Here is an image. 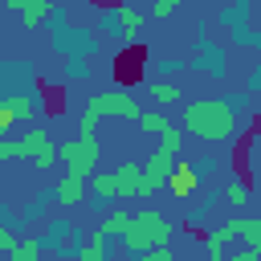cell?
Segmentation results:
<instances>
[{"label":"cell","mask_w":261,"mask_h":261,"mask_svg":"<svg viewBox=\"0 0 261 261\" xmlns=\"http://www.w3.org/2000/svg\"><path fill=\"white\" fill-rule=\"evenodd\" d=\"M184 126L204 143H220V139H228L237 130V114L220 98H196V102L184 106Z\"/></svg>","instance_id":"1"},{"label":"cell","mask_w":261,"mask_h":261,"mask_svg":"<svg viewBox=\"0 0 261 261\" xmlns=\"http://www.w3.org/2000/svg\"><path fill=\"white\" fill-rule=\"evenodd\" d=\"M163 143L151 151V159L139 167V196H151L155 188H163L167 184V171H171V163H175V155H179V143H184V130L175 126V122H167L163 130Z\"/></svg>","instance_id":"2"},{"label":"cell","mask_w":261,"mask_h":261,"mask_svg":"<svg viewBox=\"0 0 261 261\" xmlns=\"http://www.w3.org/2000/svg\"><path fill=\"white\" fill-rule=\"evenodd\" d=\"M171 220L163 216V212H155V208H143V212H135L130 220H126V228H122V245H126V253H147V249H155V245H167L171 241Z\"/></svg>","instance_id":"3"},{"label":"cell","mask_w":261,"mask_h":261,"mask_svg":"<svg viewBox=\"0 0 261 261\" xmlns=\"http://www.w3.org/2000/svg\"><path fill=\"white\" fill-rule=\"evenodd\" d=\"M139 110H143V106H139L130 94H122V90L94 94V98L86 102V110H82L77 135H94V122H98V118H126V122H135V118H139Z\"/></svg>","instance_id":"4"},{"label":"cell","mask_w":261,"mask_h":261,"mask_svg":"<svg viewBox=\"0 0 261 261\" xmlns=\"http://www.w3.org/2000/svg\"><path fill=\"white\" fill-rule=\"evenodd\" d=\"M4 159H33V167H53L57 159V147L49 143L45 130H29L24 139H0V163Z\"/></svg>","instance_id":"5"},{"label":"cell","mask_w":261,"mask_h":261,"mask_svg":"<svg viewBox=\"0 0 261 261\" xmlns=\"http://www.w3.org/2000/svg\"><path fill=\"white\" fill-rule=\"evenodd\" d=\"M57 159L65 163V175L86 179V175L98 167V143H94V135H77L73 143H61V147H57Z\"/></svg>","instance_id":"6"},{"label":"cell","mask_w":261,"mask_h":261,"mask_svg":"<svg viewBox=\"0 0 261 261\" xmlns=\"http://www.w3.org/2000/svg\"><path fill=\"white\" fill-rule=\"evenodd\" d=\"M12 12H20V24L24 29H37L49 12H53V0H4Z\"/></svg>","instance_id":"7"},{"label":"cell","mask_w":261,"mask_h":261,"mask_svg":"<svg viewBox=\"0 0 261 261\" xmlns=\"http://www.w3.org/2000/svg\"><path fill=\"white\" fill-rule=\"evenodd\" d=\"M196 184H200V171H196L192 163H171V171H167V188H171V196H192Z\"/></svg>","instance_id":"8"},{"label":"cell","mask_w":261,"mask_h":261,"mask_svg":"<svg viewBox=\"0 0 261 261\" xmlns=\"http://www.w3.org/2000/svg\"><path fill=\"white\" fill-rule=\"evenodd\" d=\"M53 200H57L61 208H77V204L86 200V179H77V175H61L57 188H53Z\"/></svg>","instance_id":"9"},{"label":"cell","mask_w":261,"mask_h":261,"mask_svg":"<svg viewBox=\"0 0 261 261\" xmlns=\"http://www.w3.org/2000/svg\"><path fill=\"white\" fill-rule=\"evenodd\" d=\"M232 237H241L249 249H261V220L257 216H232Z\"/></svg>","instance_id":"10"},{"label":"cell","mask_w":261,"mask_h":261,"mask_svg":"<svg viewBox=\"0 0 261 261\" xmlns=\"http://www.w3.org/2000/svg\"><path fill=\"white\" fill-rule=\"evenodd\" d=\"M110 175H114L118 196H139V163H118V171H110Z\"/></svg>","instance_id":"11"},{"label":"cell","mask_w":261,"mask_h":261,"mask_svg":"<svg viewBox=\"0 0 261 261\" xmlns=\"http://www.w3.org/2000/svg\"><path fill=\"white\" fill-rule=\"evenodd\" d=\"M126 220H130V212L126 208H110L106 216H102V224H98V232L110 241V237H122V228H126Z\"/></svg>","instance_id":"12"},{"label":"cell","mask_w":261,"mask_h":261,"mask_svg":"<svg viewBox=\"0 0 261 261\" xmlns=\"http://www.w3.org/2000/svg\"><path fill=\"white\" fill-rule=\"evenodd\" d=\"M86 179H90V188H94V196H98V200H118L114 175H106V171H98V167H94V171H90Z\"/></svg>","instance_id":"13"},{"label":"cell","mask_w":261,"mask_h":261,"mask_svg":"<svg viewBox=\"0 0 261 261\" xmlns=\"http://www.w3.org/2000/svg\"><path fill=\"white\" fill-rule=\"evenodd\" d=\"M37 257H41V241L37 237H24V241L8 245V261H37Z\"/></svg>","instance_id":"14"},{"label":"cell","mask_w":261,"mask_h":261,"mask_svg":"<svg viewBox=\"0 0 261 261\" xmlns=\"http://www.w3.org/2000/svg\"><path fill=\"white\" fill-rule=\"evenodd\" d=\"M114 20H118V33H122V37H135V33L143 29V12H135V8H118Z\"/></svg>","instance_id":"15"},{"label":"cell","mask_w":261,"mask_h":261,"mask_svg":"<svg viewBox=\"0 0 261 261\" xmlns=\"http://www.w3.org/2000/svg\"><path fill=\"white\" fill-rule=\"evenodd\" d=\"M151 98H155L159 106H171V102H179L184 94H179L175 82H151Z\"/></svg>","instance_id":"16"},{"label":"cell","mask_w":261,"mask_h":261,"mask_svg":"<svg viewBox=\"0 0 261 261\" xmlns=\"http://www.w3.org/2000/svg\"><path fill=\"white\" fill-rule=\"evenodd\" d=\"M224 196H228V204H232V208H245V204L253 200V184H245V179H232Z\"/></svg>","instance_id":"17"},{"label":"cell","mask_w":261,"mask_h":261,"mask_svg":"<svg viewBox=\"0 0 261 261\" xmlns=\"http://www.w3.org/2000/svg\"><path fill=\"white\" fill-rule=\"evenodd\" d=\"M135 122H139L143 130H151V135H159V130H163V126H167L171 118H167V114H159V110H139V118H135Z\"/></svg>","instance_id":"18"},{"label":"cell","mask_w":261,"mask_h":261,"mask_svg":"<svg viewBox=\"0 0 261 261\" xmlns=\"http://www.w3.org/2000/svg\"><path fill=\"white\" fill-rule=\"evenodd\" d=\"M49 228H53V241H57V249H61V253L77 245V237H73V224H65V220H53Z\"/></svg>","instance_id":"19"},{"label":"cell","mask_w":261,"mask_h":261,"mask_svg":"<svg viewBox=\"0 0 261 261\" xmlns=\"http://www.w3.org/2000/svg\"><path fill=\"white\" fill-rule=\"evenodd\" d=\"M82 261H106V237L94 232L86 245H82Z\"/></svg>","instance_id":"20"},{"label":"cell","mask_w":261,"mask_h":261,"mask_svg":"<svg viewBox=\"0 0 261 261\" xmlns=\"http://www.w3.org/2000/svg\"><path fill=\"white\" fill-rule=\"evenodd\" d=\"M139 261H175V253H171L167 245H155V249H147V253H139Z\"/></svg>","instance_id":"21"},{"label":"cell","mask_w":261,"mask_h":261,"mask_svg":"<svg viewBox=\"0 0 261 261\" xmlns=\"http://www.w3.org/2000/svg\"><path fill=\"white\" fill-rule=\"evenodd\" d=\"M179 4H184V0H155V4H151V16H155V20H163V16H171Z\"/></svg>","instance_id":"22"},{"label":"cell","mask_w":261,"mask_h":261,"mask_svg":"<svg viewBox=\"0 0 261 261\" xmlns=\"http://www.w3.org/2000/svg\"><path fill=\"white\" fill-rule=\"evenodd\" d=\"M12 122H16V110H12L8 102H0V139L12 130Z\"/></svg>","instance_id":"23"},{"label":"cell","mask_w":261,"mask_h":261,"mask_svg":"<svg viewBox=\"0 0 261 261\" xmlns=\"http://www.w3.org/2000/svg\"><path fill=\"white\" fill-rule=\"evenodd\" d=\"M257 257H261V249H249V245H245V249H237V253H228L224 261H257Z\"/></svg>","instance_id":"24"},{"label":"cell","mask_w":261,"mask_h":261,"mask_svg":"<svg viewBox=\"0 0 261 261\" xmlns=\"http://www.w3.org/2000/svg\"><path fill=\"white\" fill-rule=\"evenodd\" d=\"M8 106L16 110V118H24V114H33V102H29V98H8Z\"/></svg>","instance_id":"25"},{"label":"cell","mask_w":261,"mask_h":261,"mask_svg":"<svg viewBox=\"0 0 261 261\" xmlns=\"http://www.w3.org/2000/svg\"><path fill=\"white\" fill-rule=\"evenodd\" d=\"M8 245H12V232H8V228H4V224H0V249H4V253H8Z\"/></svg>","instance_id":"26"},{"label":"cell","mask_w":261,"mask_h":261,"mask_svg":"<svg viewBox=\"0 0 261 261\" xmlns=\"http://www.w3.org/2000/svg\"><path fill=\"white\" fill-rule=\"evenodd\" d=\"M4 261H8V257H4Z\"/></svg>","instance_id":"27"}]
</instances>
